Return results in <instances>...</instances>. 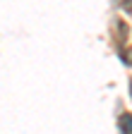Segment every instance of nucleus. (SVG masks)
Masks as SVG:
<instances>
[{"mask_svg": "<svg viewBox=\"0 0 132 134\" xmlns=\"http://www.w3.org/2000/svg\"><path fill=\"white\" fill-rule=\"evenodd\" d=\"M120 127L125 129V134H132V115H123L120 117Z\"/></svg>", "mask_w": 132, "mask_h": 134, "instance_id": "nucleus-1", "label": "nucleus"}, {"mask_svg": "<svg viewBox=\"0 0 132 134\" xmlns=\"http://www.w3.org/2000/svg\"><path fill=\"white\" fill-rule=\"evenodd\" d=\"M130 93H132V84H130Z\"/></svg>", "mask_w": 132, "mask_h": 134, "instance_id": "nucleus-2", "label": "nucleus"}]
</instances>
